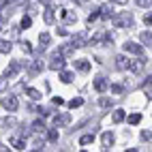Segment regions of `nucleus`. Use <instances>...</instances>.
Here are the masks:
<instances>
[{
  "mask_svg": "<svg viewBox=\"0 0 152 152\" xmlns=\"http://www.w3.org/2000/svg\"><path fill=\"white\" fill-rule=\"evenodd\" d=\"M111 24H114L116 28H126L133 24V17H131L129 13H122V15H114L111 17Z\"/></svg>",
  "mask_w": 152,
  "mask_h": 152,
  "instance_id": "nucleus-1",
  "label": "nucleus"
},
{
  "mask_svg": "<svg viewBox=\"0 0 152 152\" xmlns=\"http://www.w3.org/2000/svg\"><path fill=\"white\" fill-rule=\"evenodd\" d=\"M49 69L52 71H62L64 69V54H54L52 62H49Z\"/></svg>",
  "mask_w": 152,
  "mask_h": 152,
  "instance_id": "nucleus-2",
  "label": "nucleus"
},
{
  "mask_svg": "<svg viewBox=\"0 0 152 152\" xmlns=\"http://www.w3.org/2000/svg\"><path fill=\"white\" fill-rule=\"evenodd\" d=\"M2 107H4L7 111H15V109L19 107V103H17L15 96H4V99H2Z\"/></svg>",
  "mask_w": 152,
  "mask_h": 152,
  "instance_id": "nucleus-3",
  "label": "nucleus"
},
{
  "mask_svg": "<svg viewBox=\"0 0 152 152\" xmlns=\"http://www.w3.org/2000/svg\"><path fill=\"white\" fill-rule=\"evenodd\" d=\"M124 52H131V54H135V56H141V54H144V47L137 45V43H133V41H129V43H124Z\"/></svg>",
  "mask_w": 152,
  "mask_h": 152,
  "instance_id": "nucleus-4",
  "label": "nucleus"
},
{
  "mask_svg": "<svg viewBox=\"0 0 152 152\" xmlns=\"http://www.w3.org/2000/svg\"><path fill=\"white\" fill-rule=\"evenodd\" d=\"M19 69H22V64H19V60H13V62H11V66H9L7 71H4V77L7 79H11L15 73H19Z\"/></svg>",
  "mask_w": 152,
  "mask_h": 152,
  "instance_id": "nucleus-5",
  "label": "nucleus"
},
{
  "mask_svg": "<svg viewBox=\"0 0 152 152\" xmlns=\"http://www.w3.org/2000/svg\"><path fill=\"white\" fill-rule=\"evenodd\" d=\"M107 88H109V84H107L105 77H96L94 79V90H96V92H105Z\"/></svg>",
  "mask_w": 152,
  "mask_h": 152,
  "instance_id": "nucleus-6",
  "label": "nucleus"
},
{
  "mask_svg": "<svg viewBox=\"0 0 152 152\" xmlns=\"http://www.w3.org/2000/svg\"><path fill=\"white\" fill-rule=\"evenodd\" d=\"M144 62H146V60H141V58H137V60H131V62H129V69L133 71V73H139V71L144 69Z\"/></svg>",
  "mask_w": 152,
  "mask_h": 152,
  "instance_id": "nucleus-7",
  "label": "nucleus"
},
{
  "mask_svg": "<svg viewBox=\"0 0 152 152\" xmlns=\"http://www.w3.org/2000/svg\"><path fill=\"white\" fill-rule=\"evenodd\" d=\"M114 141H116L114 133H111V131H105V133H103V146L105 148H111V146H114Z\"/></svg>",
  "mask_w": 152,
  "mask_h": 152,
  "instance_id": "nucleus-8",
  "label": "nucleus"
},
{
  "mask_svg": "<svg viewBox=\"0 0 152 152\" xmlns=\"http://www.w3.org/2000/svg\"><path fill=\"white\" fill-rule=\"evenodd\" d=\"M75 69L77 71H82V73H86V71H90V62H88V60H75Z\"/></svg>",
  "mask_w": 152,
  "mask_h": 152,
  "instance_id": "nucleus-9",
  "label": "nucleus"
},
{
  "mask_svg": "<svg viewBox=\"0 0 152 152\" xmlns=\"http://www.w3.org/2000/svg\"><path fill=\"white\" fill-rule=\"evenodd\" d=\"M71 45H73V47H84V45H86V34H77V37H73Z\"/></svg>",
  "mask_w": 152,
  "mask_h": 152,
  "instance_id": "nucleus-10",
  "label": "nucleus"
},
{
  "mask_svg": "<svg viewBox=\"0 0 152 152\" xmlns=\"http://www.w3.org/2000/svg\"><path fill=\"white\" fill-rule=\"evenodd\" d=\"M62 17H64L66 24H75V19H77V15L73 11H66V9H62Z\"/></svg>",
  "mask_w": 152,
  "mask_h": 152,
  "instance_id": "nucleus-11",
  "label": "nucleus"
},
{
  "mask_svg": "<svg viewBox=\"0 0 152 152\" xmlns=\"http://www.w3.org/2000/svg\"><path fill=\"white\" fill-rule=\"evenodd\" d=\"M43 17H45V24H54V7H52V4H47Z\"/></svg>",
  "mask_w": 152,
  "mask_h": 152,
  "instance_id": "nucleus-12",
  "label": "nucleus"
},
{
  "mask_svg": "<svg viewBox=\"0 0 152 152\" xmlns=\"http://www.w3.org/2000/svg\"><path fill=\"white\" fill-rule=\"evenodd\" d=\"M116 62H118L116 66H118L120 71H124V69H129V62H131V60H129V58H124V56H118V58H116Z\"/></svg>",
  "mask_w": 152,
  "mask_h": 152,
  "instance_id": "nucleus-13",
  "label": "nucleus"
},
{
  "mask_svg": "<svg viewBox=\"0 0 152 152\" xmlns=\"http://www.w3.org/2000/svg\"><path fill=\"white\" fill-rule=\"evenodd\" d=\"M92 141H94V135L92 133H86V135L79 137V146H88V144H92Z\"/></svg>",
  "mask_w": 152,
  "mask_h": 152,
  "instance_id": "nucleus-14",
  "label": "nucleus"
},
{
  "mask_svg": "<svg viewBox=\"0 0 152 152\" xmlns=\"http://www.w3.org/2000/svg\"><path fill=\"white\" fill-rule=\"evenodd\" d=\"M111 118H114V122H122V120L126 118V114H124V109H116Z\"/></svg>",
  "mask_w": 152,
  "mask_h": 152,
  "instance_id": "nucleus-15",
  "label": "nucleus"
},
{
  "mask_svg": "<svg viewBox=\"0 0 152 152\" xmlns=\"http://www.w3.org/2000/svg\"><path fill=\"white\" fill-rule=\"evenodd\" d=\"M11 146H13L15 150H24V148H26V141H22V139L13 137V139H11Z\"/></svg>",
  "mask_w": 152,
  "mask_h": 152,
  "instance_id": "nucleus-16",
  "label": "nucleus"
},
{
  "mask_svg": "<svg viewBox=\"0 0 152 152\" xmlns=\"http://www.w3.org/2000/svg\"><path fill=\"white\" fill-rule=\"evenodd\" d=\"M9 52H11V43L0 39V54H9Z\"/></svg>",
  "mask_w": 152,
  "mask_h": 152,
  "instance_id": "nucleus-17",
  "label": "nucleus"
},
{
  "mask_svg": "<svg viewBox=\"0 0 152 152\" xmlns=\"http://www.w3.org/2000/svg\"><path fill=\"white\" fill-rule=\"evenodd\" d=\"M69 120H71L69 116H56V118H54V124H56V126H62V124L69 122Z\"/></svg>",
  "mask_w": 152,
  "mask_h": 152,
  "instance_id": "nucleus-18",
  "label": "nucleus"
},
{
  "mask_svg": "<svg viewBox=\"0 0 152 152\" xmlns=\"http://www.w3.org/2000/svg\"><path fill=\"white\" fill-rule=\"evenodd\" d=\"M60 79H62L64 84H71V82H73V73H69V71H62V73H60Z\"/></svg>",
  "mask_w": 152,
  "mask_h": 152,
  "instance_id": "nucleus-19",
  "label": "nucleus"
},
{
  "mask_svg": "<svg viewBox=\"0 0 152 152\" xmlns=\"http://www.w3.org/2000/svg\"><path fill=\"white\" fill-rule=\"evenodd\" d=\"M99 11H101V17H111V7L109 4H103Z\"/></svg>",
  "mask_w": 152,
  "mask_h": 152,
  "instance_id": "nucleus-20",
  "label": "nucleus"
},
{
  "mask_svg": "<svg viewBox=\"0 0 152 152\" xmlns=\"http://www.w3.org/2000/svg\"><path fill=\"white\" fill-rule=\"evenodd\" d=\"M28 96L32 99V101H39V99H41V92H39V90H34V88H28Z\"/></svg>",
  "mask_w": 152,
  "mask_h": 152,
  "instance_id": "nucleus-21",
  "label": "nucleus"
},
{
  "mask_svg": "<svg viewBox=\"0 0 152 152\" xmlns=\"http://www.w3.org/2000/svg\"><path fill=\"white\" fill-rule=\"evenodd\" d=\"M39 43H41V47H47V43H49V34H47V32L39 34Z\"/></svg>",
  "mask_w": 152,
  "mask_h": 152,
  "instance_id": "nucleus-22",
  "label": "nucleus"
},
{
  "mask_svg": "<svg viewBox=\"0 0 152 152\" xmlns=\"http://www.w3.org/2000/svg\"><path fill=\"white\" fill-rule=\"evenodd\" d=\"M99 105H101V107H105V109H107V107H111V99L101 96V99H99Z\"/></svg>",
  "mask_w": 152,
  "mask_h": 152,
  "instance_id": "nucleus-23",
  "label": "nucleus"
},
{
  "mask_svg": "<svg viewBox=\"0 0 152 152\" xmlns=\"http://www.w3.org/2000/svg\"><path fill=\"white\" fill-rule=\"evenodd\" d=\"M82 105H84V99H73V101L69 103V107H71V109H75V107H82Z\"/></svg>",
  "mask_w": 152,
  "mask_h": 152,
  "instance_id": "nucleus-24",
  "label": "nucleus"
},
{
  "mask_svg": "<svg viewBox=\"0 0 152 152\" xmlns=\"http://www.w3.org/2000/svg\"><path fill=\"white\" fill-rule=\"evenodd\" d=\"M139 120H141L139 114H131V116H129V124H139Z\"/></svg>",
  "mask_w": 152,
  "mask_h": 152,
  "instance_id": "nucleus-25",
  "label": "nucleus"
},
{
  "mask_svg": "<svg viewBox=\"0 0 152 152\" xmlns=\"http://www.w3.org/2000/svg\"><path fill=\"white\" fill-rule=\"evenodd\" d=\"M99 17H101V11H94V13H90V15H88V24H92V22H96Z\"/></svg>",
  "mask_w": 152,
  "mask_h": 152,
  "instance_id": "nucleus-26",
  "label": "nucleus"
},
{
  "mask_svg": "<svg viewBox=\"0 0 152 152\" xmlns=\"http://www.w3.org/2000/svg\"><path fill=\"white\" fill-rule=\"evenodd\" d=\"M47 137H49V141H58V131H56V129H52V131L47 133Z\"/></svg>",
  "mask_w": 152,
  "mask_h": 152,
  "instance_id": "nucleus-27",
  "label": "nucleus"
},
{
  "mask_svg": "<svg viewBox=\"0 0 152 152\" xmlns=\"http://www.w3.org/2000/svg\"><path fill=\"white\" fill-rule=\"evenodd\" d=\"M30 24H32V19H30V17H28V15H26V17H24V19H22V28H24V30H26V28H30Z\"/></svg>",
  "mask_w": 152,
  "mask_h": 152,
  "instance_id": "nucleus-28",
  "label": "nucleus"
},
{
  "mask_svg": "<svg viewBox=\"0 0 152 152\" xmlns=\"http://www.w3.org/2000/svg\"><path fill=\"white\" fill-rule=\"evenodd\" d=\"M111 92H114V94H120V92H124V88L120 86V84H116V86H111Z\"/></svg>",
  "mask_w": 152,
  "mask_h": 152,
  "instance_id": "nucleus-29",
  "label": "nucleus"
},
{
  "mask_svg": "<svg viewBox=\"0 0 152 152\" xmlns=\"http://www.w3.org/2000/svg\"><path fill=\"white\" fill-rule=\"evenodd\" d=\"M141 41H144V43H150V41H152V34H150V32H141Z\"/></svg>",
  "mask_w": 152,
  "mask_h": 152,
  "instance_id": "nucleus-30",
  "label": "nucleus"
},
{
  "mask_svg": "<svg viewBox=\"0 0 152 152\" xmlns=\"http://www.w3.org/2000/svg\"><path fill=\"white\" fill-rule=\"evenodd\" d=\"M22 49H24L26 54H30V52H32V45H30L28 41H24V43H22Z\"/></svg>",
  "mask_w": 152,
  "mask_h": 152,
  "instance_id": "nucleus-31",
  "label": "nucleus"
},
{
  "mask_svg": "<svg viewBox=\"0 0 152 152\" xmlns=\"http://www.w3.org/2000/svg\"><path fill=\"white\" fill-rule=\"evenodd\" d=\"M141 139H144V141H150V139H152V131H144V133H141Z\"/></svg>",
  "mask_w": 152,
  "mask_h": 152,
  "instance_id": "nucleus-32",
  "label": "nucleus"
},
{
  "mask_svg": "<svg viewBox=\"0 0 152 152\" xmlns=\"http://www.w3.org/2000/svg\"><path fill=\"white\" fill-rule=\"evenodd\" d=\"M144 24H146V26L152 24V13H146V15H144Z\"/></svg>",
  "mask_w": 152,
  "mask_h": 152,
  "instance_id": "nucleus-33",
  "label": "nucleus"
},
{
  "mask_svg": "<svg viewBox=\"0 0 152 152\" xmlns=\"http://www.w3.org/2000/svg\"><path fill=\"white\" fill-rule=\"evenodd\" d=\"M137 4H139V7H150L152 0H137Z\"/></svg>",
  "mask_w": 152,
  "mask_h": 152,
  "instance_id": "nucleus-34",
  "label": "nucleus"
},
{
  "mask_svg": "<svg viewBox=\"0 0 152 152\" xmlns=\"http://www.w3.org/2000/svg\"><path fill=\"white\" fill-rule=\"evenodd\" d=\"M58 34H60V37H66L69 30H66V28H58Z\"/></svg>",
  "mask_w": 152,
  "mask_h": 152,
  "instance_id": "nucleus-35",
  "label": "nucleus"
},
{
  "mask_svg": "<svg viewBox=\"0 0 152 152\" xmlns=\"http://www.w3.org/2000/svg\"><path fill=\"white\" fill-rule=\"evenodd\" d=\"M7 88V77H0V90Z\"/></svg>",
  "mask_w": 152,
  "mask_h": 152,
  "instance_id": "nucleus-36",
  "label": "nucleus"
},
{
  "mask_svg": "<svg viewBox=\"0 0 152 152\" xmlns=\"http://www.w3.org/2000/svg\"><path fill=\"white\" fill-rule=\"evenodd\" d=\"M62 103H64V101L60 99V96H54V105H62Z\"/></svg>",
  "mask_w": 152,
  "mask_h": 152,
  "instance_id": "nucleus-37",
  "label": "nucleus"
},
{
  "mask_svg": "<svg viewBox=\"0 0 152 152\" xmlns=\"http://www.w3.org/2000/svg\"><path fill=\"white\" fill-rule=\"evenodd\" d=\"M148 86H152V75L146 79V82H144V88H148Z\"/></svg>",
  "mask_w": 152,
  "mask_h": 152,
  "instance_id": "nucleus-38",
  "label": "nucleus"
},
{
  "mask_svg": "<svg viewBox=\"0 0 152 152\" xmlns=\"http://www.w3.org/2000/svg\"><path fill=\"white\" fill-rule=\"evenodd\" d=\"M111 2H114V4H126L129 0H111Z\"/></svg>",
  "mask_w": 152,
  "mask_h": 152,
  "instance_id": "nucleus-39",
  "label": "nucleus"
},
{
  "mask_svg": "<svg viewBox=\"0 0 152 152\" xmlns=\"http://www.w3.org/2000/svg\"><path fill=\"white\" fill-rule=\"evenodd\" d=\"M4 24H7V22H4V17H0V30L4 28Z\"/></svg>",
  "mask_w": 152,
  "mask_h": 152,
  "instance_id": "nucleus-40",
  "label": "nucleus"
},
{
  "mask_svg": "<svg viewBox=\"0 0 152 152\" xmlns=\"http://www.w3.org/2000/svg\"><path fill=\"white\" fill-rule=\"evenodd\" d=\"M41 2H43V4H52V0H41Z\"/></svg>",
  "mask_w": 152,
  "mask_h": 152,
  "instance_id": "nucleus-41",
  "label": "nucleus"
}]
</instances>
